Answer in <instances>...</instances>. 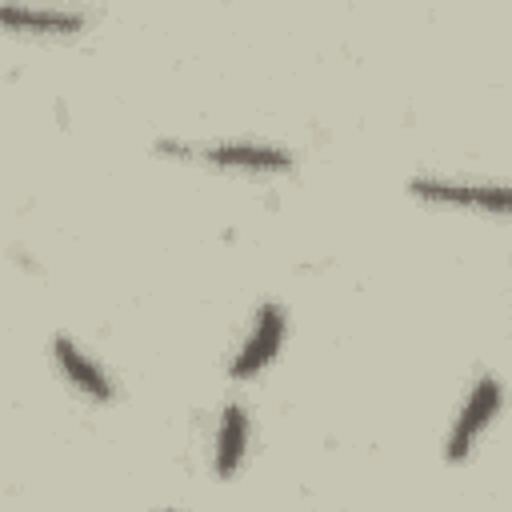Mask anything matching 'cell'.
<instances>
[{
  "label": "cell",
  "instance_id": "obj_1",
  "mask_svg": "<svg viewBox=\"0 0 512 512\" xmlns=\"http://www.w3.org/2000/svg\"><path fill=\"white\" fill-rule=\"evenodd\" d=\"M500 404H504L500 380H496V376H480V380L472 384V392H468L460 416H456V428H452V436H448V444H444V460L460 464V460L480 444V436H484L488 424L496 420Z\"/></svg>",
  "mask_w": 512,
  "mask_h": 512
},
{
  "label": "cell",
  "instance_id": "obj_2",
  "mask_svg": "<svg viewBox=\"0 0 512 512\" xmlns=\"http://www.w3.org/2000/svg\"><path fill=\"white\" fill-rule=\"evenodd\" d=\"M284 332H288L284 308H280V304H264V308L256 312V320H252L244 344L236 348V356H232V364H228V376H232V380H252L256 372H264V368L272 364V356L280 352Z\"/></svg>",
  "mask_w": 512,
  "mask_h": 512
},
{
  "label": "cell",
  "instance_id": "obj_3",
  "mask_svg": "<svg viewBox=\"0 0 512 512\" xmlns=\"http://www.w3.org/2000/svg\"><path fill=\"white\" fill-rule=\"evenodd\" d=\"M164 152H180V156H204L216 168H244V172H288L292 156L284 148L272 144H252V140H228V144H208V148H184L164 140Z\"/></svg>",
  "mask_w": 512,
  "mask_h": 512
},
{
  "label": "cell",
  "instance_id": "obj_4",
  "mask_svg": "<svg viewBox=\"0 0 512 512\" xmlns=\"http://www.w3.org/2000/svg\"><path fill=\"white\" fill-rule=\"evenodd\" d=\"M0 28L32 32V36H72L84 28V16L72 8H40L20 0H0Z\"/></svg>",
  "mask_w": 512,
  "mask_h": 512
},
{
  "label": "cell",
  "instance_id": "obj_5",
  "mask_svg": "<svg viewBox=\"0 0 512 512\" xmlns=\"http://www.w3.org/2000/svg\"><path fill=\"white\" fill-rule=\"evenodd\" d=\"M412 196L428 204H460V208H488L504 212L508 208V188L504 184H452V180H412Z\"/></svg>",
  "mask_w": 512,
  "mask_h": 512
},
{
  "label": "cell",
  "instance_id": "obj_6",
  "mask_svg": "<svg viewBox=\"0 0 512 512\" xmlns=\"http://www.w3.org/2000/svg\"><path fill=\"white\" fill-rule=\"evenodd\" d=\"M52 356H56V364H60V372H64V380L76 388V392H84L88 400H100V404H108L112 396H116V388H112V380H108V372L88 356V352H80L68 336H56L52 340Z\"/></svg>",
  "mask_w": 512,
  "mask_h": 512
},
{
  "label": "cell",
  "instance_id": "obj_7",
  "mask_svg": "<svg viewBox=\"0 0 512 512\" xmlns=\"http://www.w3.org/2000/svg\"><path fill=\"white\" fill-rule=\"evenodd\" d=\"M248 452V412L240 404H228L220 412V428H216V452H212V472L220 480L236 476Z\"/></svg>",
  "mask_w": 512,
  "mask_h": 512
}]
</instances>
